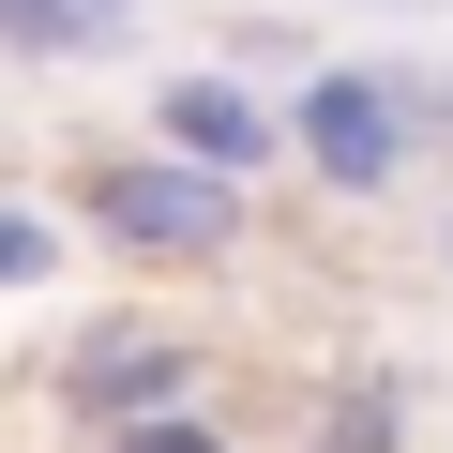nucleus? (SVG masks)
I'll return each mask as SVG.
<instances>
[{
    "label": "nucleus",
    "mask_w": 453,
    "mask_h": 453,
    "mask_svg": "<svg viewBox=\"0 0 453 453\" xmlns=\"http://www.w3.org/2000/svg\"><path fill=\"white\" fill-rule=\"evenodd\" d=\"M151 0H0V61H106Z\"/></svg>",
    "instance_id": "39448f33"
},
{
    "label": "nucleus",
    "mask_w": 453,
    "mask_h": 453,
    "mask_svg": "<svg viewBox=\"0 0 453 453\" xmlns=\"http://www.w3.org/2000/svg\"><path fill=\"white\" fill-rule=\"evenodd\" d=\"M226 61H242V76H288V61H303V16H242V31H226Z\"/></svg>",
    "instance_id": "1a4fd4ad"
},
{
    "label": "nucleus",
    "mask_w": 453,
    "mask_h": 453,
    "mask_svg": "<svg viewBox=\"0 0 453 453\" xmlns=\"http://www.w3.org/2000/svg\"><path fill=\"white\" fill-rule=\"evenodd\" d=\"M106 453H242V423H226L211 393H181V408H136V423H121Z\"/></svg>",
    "instance_id": "0eeeda50"
},
{
    "label": "nucleus",
    "mask_w": 453,
    "mask_h": 453,
    "mask_svg": "<svg viewBox=\"0 0 453 453\" xmlns=\"http://www.w3.org/2000/svg\"><path fill=\"white\" fill-rule=\"evenodd\" d=\"M438 91H453V76H438Z\"/></svg>",
    "instance_id": "f8f14e48"
},
{
    "label": "nucleus",
    "mask_w": 453,
    "mask_h": 453,
    "mask_svg": "<svg viewBox=\"0 0 453 453\" xmlns=\"http://www.w3.org/2000/svg\"><path fill=\"white\" fill-rule=\"evenodd\" d=\"M408 408H423L408 378H348V408H318L303 453H408Z\"/></svg>",
    "instance_id": "423d86ee"
},
{
    "label": "nucleus",
    "mask_w": 453,
    "mask_h": 453,
    "mask_svg": "<svg viewBox=\"0 0 453 453\" xmlns=\"http://www.w3.org/2000/svg\"><path fill=\"white\" fill-rule=\"evenodd\" d=\"M408 16H453V0H408Z\"/></svg>",
    "instance_id": "9b49d317"
},
{
    "label": "nucleus",
    "mask_w": 453,
    "mask_h": 453,
    "mask_svg": "<svg viewBox=\"0 0 453 453\" xmlns=\"http://www.w3.org/2000/svg\"><path fill=\"white\" fill-rule=\"evenodd\" d=\"M46 273H61V211H46V196H0V303L46 288Z\"/></svg>",
    "instance_id": "6e6552de"
},
{
    "label": "nucleus",
    "mask_w": 453,
    "mask_h": 453,
    "mask_svg": "<svg viewBox=\"0 0 453 453\" xmlns=\"http://www.w3.org/2000/svg\"><path fill=\"white\" fill-rule=\"evenodd\" d=\"M181 393H211L196 318H166V303H106V318L61 333V408H76V438H121L136 408H181Z\"/></svg>",
    "instance_id": "7ed1b4c3"
},
{
    "label": "nucleus",
    "mask_w": 453,
    "mask_h": 453,
    "mask_svg": "<svg viewBox=\"0 0 453 453\" xmlns=\"http://www.w3.org/2000/svg\"><path fill=\"white\" fill-rule=\"evenodd\" d=\"M151 136H166V151H196V166H226V181H257V166L288 151V106H257V76L181 61V76H151Z\"/></svg>",
    "instance_id": "20e7f679"
},
{
    "label": "nucleus",
    "mask_w": 453,
    "mask_h": 453,
    "mask_svg": "<svg viewBox=\"0 0 453 453\" xmlns=\"http://www.w3.org/2000/svg\"><path fill=\"white\" fill-rule=\"evenodd\" d=\"M438 273H453V211H438Z\"/></svg>",
    "instance_id": "9d476101"
},
{
    "label": "nucleus",
    "mask_w": 453,
    "mask_h": 453,
    "mask_svg": "<svg viewBox=\"0 0 453 453\" xmlns=\"http://www.w3.org/2000/svg\"><path fill=\"white\" fill-rule=\"evenodd\" d=\"M76 226L121 242V257H151V273H211V257H242V181L151 136V151L76 166Z\"/></svg>",
    "instance_id": "f257e3e1"
},
{
    "label": "nucleus",
    "mask_w": 453,
    "mask_h": 453,
    "mask_svg": "<svg viewBox=\"0 0 453 453\" xmlns=\"http://www.w3.org/2000/svg\"><path fill=\"white\" fill-rule=\"evenodd\" d=\"M408 151H423V76H378V61H318V76L288 91V166H303L318 196L378 211V196L408 181Z\"/></svg>",
    "instance_id": "f03ea898"
}]
</instances>
